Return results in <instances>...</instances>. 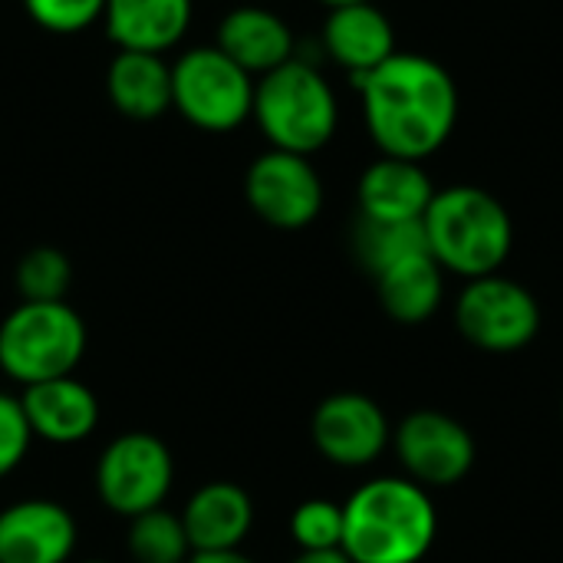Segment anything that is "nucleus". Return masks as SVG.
<instances>
[{
  "mask_svg": "<svg viewBox=\"0 0 563 563\" xmlns=\"http://www.w3.org/2000/svg\"><path fill=\"white\" fill-rule=\"evenodd\" d=\"M323 49L356 82L396 53V30L373 0L333 7L323 20Z\"/></svg>",
  "mask_w": 563,
  "mask_h": 563,
  "instance_id": "4468645a",
  "label": "nucleus"
},
{
  "mask_svg": "<svg viewBox=\"0 0 563 563\" xmlns=\"http://www.w3.org/2000/svg\"><path fill=\"white\" fill-rule=\"evenodd\" d=\"M92 485L112 515L132 521L165 505L175 485V459L158 435L122 432L99 452Z\"/></svg>",
  "mask_w": 563,
  "mask_h": 563,
  "instance_id": "0eeeda50",
  "label": "nucleus"
},
{
  "mask_svg": "<svg viewBox=\"0 0 563 563\" xmlns=\"http://www.w3.org/2000/svg\"><path fill=\"white\" fill-rule=\"evenodd\" d=\"M251 119L271 148L310 158L336 135L340 102L330 79L313 63L294 56L254 82Z\"/></svg>",
  "mask_w": 563,
  "mask_h": 563,
  "instance_id": "20e7f679",
  "label": "nucleus"
},
{
  "mask_svg": "<svg viewBox=\"0 0 563 563\" xmlns=\"http://www.w3.org/2000/svg\"><path fill=\"white\" fill-rule=\"evenodd\" d=\"M439 534L432 495L412 478H373L343 501V554L353 563H419Z\"/></svg>",
  "mask_w": 563,
  "mask_h": 563,
  "instance_id": "f03ea898",
  "label": "nucleus"
},
{
  "mask_svg": "<svg viewBox=\"0 0 563 563\" xmlns=\"http://www.w3.org/2000/svg\"><path fill=\"white\" fill-rule=\"evenodd\" d=\"M422 228L435 264L462 280L498 274L515 247V221L508 208L478 185L435 191L422 214Z\"/></svg>",
  "mask_w": 563,
  "mask_h": 563,
  "instance_id": "7ed1b4c3",
  "label": "nucleus"
},
{
  "mask_svg": "<svg viewBox=\"0 0 563 563\" xmlns=\"http://www.w3.org/2000/svg\"><path fill=\"white\" fill-rule=\"evenodd\" d=\"M13 284H16L20 300H30V303L66 300L69 284H73V264L59 247H33L16 261Z\"/></svg>",
  "mask_w": 563,
  "mask_h": 563,
  "instance_id": "5701e85b",
  "label": "nucleus"
},
{
  "mask_svg": "<svg viewBox=\"0 0 563 563\" xmlns=\"http://www.w3.org/2000/svg\"><path fill=\"white\" fill-rule=\"evenodd\" d=\"M191 0H106V33L119 49L165 53L191 26Z\"/></svg>",
  "mask_w": 563,
  "mask_h": 563,
  "instance_id": "a211bd4d",
  "label": "nucleus"
},
{
  "mask_svg": "<svg viewBox=\"0 0 563 563\" xmlns=\"http://www.w3.org/2000/svg\"><path fill=\"white\" fill-rule=\"evenodd\" d=\"M106 92L129 119H158L172 109V63L162 53L119 49L106 69Z\"/></svg>",
  "mask_w": 563,
  "mask_h": 563,
  "instance_id": "6ab92c4d",
  "label": "nucleus"
},
{
  "mask_svg": "<svg viewBox=\"0 0 563 563\" xmlns=\"http://www.w3.org/2000/svg\"><path fill=\"white\" fill-rule=\"evenodd\" d=\"M30 445H33V432L26 426L20 396L0 393V482L26 462Z\"/></svg>",
  "mask_w": 563,
  "mask_h": 563,
  "instance_id": "a878e982",
  "label": "nucleus"
},
{
  "mask_svg": "<svg viewBox=\"0 0 563 563\" xmlns=\"http://www.w3.org/2000/svg\"><path fill=\"white\" fill-rule=\"evenodd\" d=\"M353 86L363 99L366 132L383 155L426 162L459 125V86L432 56L396 49Z\"/></svg>",
  "mask_w": 563,
  "mask_h": 563,
  "instance_id": "f257e3e1",
  "label": "nucleus"
},
{
  "mask_svg": "<svg viewBox=\"0 0 563 563\" xmlns=\"http://www.w3.org/2000/svg\"><path fill=\"white\" fill-rule=\"evenodd\" d=\"M290 538L300 551H343V505L310 498L290 515Z\"/></svg>",
  "mask_w": 563,
  "mask_h": 563,
  "instance_id": "b1692460",
  "label": "nucleus"
},
{
  "mask_svg": "<svg viewBox=\"0 0 563 563\" xmlns=\"http://www.w3.org/2000/svg\"><path fill=\"white\" fill-rule=\"evenodd\" d=\"M79 525L59 501L23 498L0 511V563H69Z\"/></svg>",
  "mask_w": 563,
  "mask_h": 563,
  "instance_id": "f8f14e48",
  "label": "nucleus"
},
{
  "mask_svg": "<svg viewBox=\"0 0 563 563\" xmlns=\"http://www.w3.org/2000/svg\"><path fill=\"white\" fill-rule=\"evenodd\" d=\"M125 551L135 563H185L195 554L181 515L168 511L165 505L129 521Z\"/></svg>",
  "mask_w": 563,
  "mask_h": 563,
  "instance_id": "4be33fe9",
  "label": "nucleus"
},
{
  "mask_svg": "<svg viewBox=\"0 0 563 563\" xmlns=\"http://www.w3.org/2000/svg\"><path fill=\"white\" fill-rule=\"evenodd\" d=\"M214 46L244 73L261 79L264 73L294 59V30L280 13L247 3L224 13Z\"/></svg>",
  "mask_w": 563,
  "mask_h": 563,
  "instance_id": "f3484780",
  "label": "nucleus"
},
{
  "mask_svg": "<svg viewBox=\"0 0 563 563\" xmlns=\"http://www.w3.org/2000/svg\"><path fill=\"white\" fill-rule=\"evenodd\" d=\"M244 198L264 224L300 231L323 211V181L307 155L267 148L244 175Z\"/></svg>",
  "mask_w": 563,
  "mask_h": 563,
  "instance_id": "9d476101",
  "label": "nucleus"
},
{
  "mask_svg": "<svg viewBox=\"0 0 563 563\" xmlns=\"http://www.w3.org/2000/svg\"><path fill=\"white\" fill-rule=\"evenodd\" d=\"M455 327L482 353H521L541 333V303L525 284L498 271L465 280L455 300Z\"/></svg>",
  "mask_w": 563,
  "mask_h": 563,
  "instance_id": "6e6552de",
  "label": "nucleus"
},
{
  "mask_svg": "<svg viewBox=\"0 0 563 563\" xmlns=\"http://www.w3.org/2000/svg\"><path fill=\"white\" fill-rule=\"evenodd\" d=\"M33 439L46 445H79L99 426V399L76 376L33 383L20 393Z\"/></svg>",
  "mask_w": 563,
  "mask_h": 563,
  "instance_id": "ddd939ff",
  "label": "nucleus"
},
{
  "mask_svg": "<svg viewBox=\"0 0 563 563\" xmlns=\"http://www.w3.org/2000/svg\"><path fill=\"white\" fill-rule=\"evenodd\" d=\"M353 251H356V261L373 277H379L393 264L416 257V254H426L429 244H426L422 221H369V218H360L356 231H353Z\"/></svg>",
  "mask_w": 563,
  "mask_h": 563,
  "instance_id": "412c9836",
  "label": "nucleus"
},
{
  "mask_svg": "<svg viewBox=\"0 0 563 563\" xmlns=\"http://www.w3.org/2000/svg\"><path fill=\"white\" fill-rule=\"evenodd\" d=\"M181 525L195 554L238 551L254 528V501L234 482H208L185 501Z\"/></svg>",
  "mask_w": 563,
  "mask_h": 563,
  "instance_id": "dca6fc26",
  "label": "nucleus"
},
{
  "mask_svg": "<svg viewBox=\"0 0 563 563\" xmlns=\"http://www.w3.org/2000/svg\"><path fill=\"white\" fill-rule=\"evenodd\" d=\"M172 109L201 132H234L251 119L254 76L218 46H191L172 63Z\"/></svg>",
  "mask_w": 563,
  "mask_h": 563,
  "instance_id": "423d86ee",
  "label": "nucleus"
},
{
  "mask_svg": "<svg viewBox=\"0 0 563 563\" xmlns=\"http://www.w3.org/2000/svg\"><path fill=\"white\" fill-rule=\"evenodd\" d=\"M188 563H257L254 558H247L241 548L238 551H205V554H191Z\"/></svg>",
  "mask_w": 563,
  "mask_h": 563,
  "instance_id": "bb28decb",
  "label": "nucleus"
},
{
  "mask_svg": "<svg viewBox=\"0 0 563 563\" xmlns=\"http://www.w3.org/2000/svg\"><path fill=\"white\" fill-rule=\"evenodd\" d=\"M435 198V185L422 162H406L379 155L356 185L360 218L369 221H422L426 208Z\"/></svg>",
  "mask_w": 563,
  "mask_h": 563,
  "instance_id": "2eb2a0df",
  "label": "nucleus"
},
{
  "mask_svg": "<svg viewBox=\"0 0 563 563\" xmlns=\"http://www.w3.org/2000/svg\"><path fill=\"white\" fill-rule=\"evenodd\" d=\"M310 439L330 465L366 468L389 449L393 426L376 399L363 393H333L317 406Z\"/></svg>",
  "mask_w": 563,
  "mask_h": 563,
  "instance_id": "9b49d317",
  "label": "nucleus"
},
{
  "mask_svg": "<svg viewBox=\"0 0 563 563\" xmlns=\"http://www.w3.org/2000/svg\"><path fill=\"white\" fill-rule=\"evenodd\" d=\"M290 563H353L343 551H300Z\"/></svg>",
  "mask_w": 563,
  "mask_h": 563,
  "instance_id": "cd10ccee",
  "label": "nucleus"
},
{
  "mask_svg": "<svg viewBox=\"0 0 563 563\" xmlns=\"http://www.w3.org/2000/svg\"><path fill=\"white\" fill-rule=\"evenodd\" d=\"M23 7L49 33H79L102 20L106 0H23Z\"/></svg>",
  "mask_w": 563,
  "mask_h": 563,
  "instance_id": "393cba45",
  "label": "nucleus"
},
{
  "mask_svg": "<svg viewBox=\"0 0 563 563\" xmlns=\"http://www.w3.org/2000/svg\"><path fill=\"white\" fill-rule=\"evenodd\" d=\"M320 3H327V7L333 10V7H346V3H366V0H320Z\"/></svg>",
  "mask_w": 563,
  "mask_h": 563,
  "instance_id": "c85d7f7f",
  "label": "nucleus"
},
{
  "mask_svg": "<svg viewBox=\"0 0 563 563\" xmlns=\"http://www.w3.org/2000/svg\"><path fill=\"white\" fill-rule=\"evenodd\" d=\"M396 459L416 485L426 492L459 485L475 465V439L472 432L439 409H416L396 429L393 442Z\"/></svg>",
  "mask_w": 563,
  "mask_h": 563,
  "instance_id": "1a4fd4ad",
  "label": "nucleus"
},
{
  "mask_svg": "<svg viewBox=\"0 0 563 563\" xmlns=\"http://www.w3.org/2000/svg\"><path fill=\"white\" fill-rule=\"evenodd\" d=\"M373 280H376V294H379L383 310L396 323H406V327L426 323L442 307L445 271L435 264V257L429 251L393 264L389 271H383Z\"/></svg>",
  "mask_w": 563,
  "mask_h": 563,
  "instance_id": "aec40b11",
  "label": "nucleus"
},
{
  "mask_svg": "<svg viewBox=\"0 0 563 563\" xmlns=\"http://www.w3.org/2000/svg\"><path fill=\"white\" fill-rule=\"evenodd\" d=\"M86 323L66 300H20L0 323V369L20 389L73 376L86 356Z\"/></svg>",
  "mask_w": 563,
  "mask_h": 563,
  "instance_id": "39448f33",
  "label": "nucleus"
},
{
  "mask_svg": "<svg viewBox=\"0 0 563 563\" xmlns=\"http://www.w3.org/2000/svg\"><path fill=\"white\" fill-rule=\"evenodd\" d=\"M79 563H106V561H79Z\"/></svg>",
  "mask_w": 563,
  "mask_h": 563,
  "instance_id": "c756f323",
  "label": "nucleus"
}]
</instances>
